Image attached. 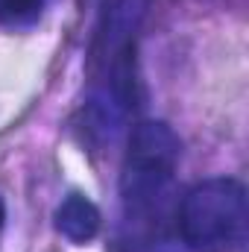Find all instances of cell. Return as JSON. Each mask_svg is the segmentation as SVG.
<instances>
[{"label": "cell", "mask_w": 249, "mask_h": 252, "mask_svg": "<svg viewBox=\"0 0 249 252\" xmlns=\"http://www.w3.org/2000/svg\"><path fill=\"white\" fill-rule=\"evenodd\" d=\"M100 223H103L100 208L88 196H82V193H70L62 205L56 208V229L70 244H88V241H94L97 232H100Z\"/></svg>", "instance_id": "277c9868"}, {"label": "cell", "mask_w": 249, "mask_h": 252, "mask_svg": "<svg viewBox=\"0 0 249 252\" xmlns=\"http://www.w3.org/2000/svg\"><path fill=\"white\" fill-rule=\"evenodd\" d=\"M179 156L182 141L167 124L141 121L132 129L121 176V196L129 217H153L167 196Z\"/></svg>", "instance_id": "7a4b0ae2"}, {"label": "cell", "mask_w": 249, "mask_h": 252, "mask_svg": "<svg viewBox=\"0 0 249 252\" xmlns=\"http://www.w3.org/2000/svg\"><path fill=\"white\" fill-rule=\"evenodd\" d=\"M150 0H106L97 21L94 64L106 70L109 94L121 109L138 106V64L135 44L147 21Z\"/></svg>", "instance_id": "3957f363"}, {"label": "cell", "mask_w": 249, "mask_h": 252, "mask_svg": "<svg viewBox=\"0 0 249 252\" xmlns=\"http://www.w3.org/2000/svg\"><path fill=\"white\" fill-rule=\"evenodd\" d=\"M179 238L193 252H232L247 238V188L214 176L187 190L176 214Z\"/></svg>", "instance_id": "6da1fadb"}, {"label": "cell", "mask_w": 249, "mask_h": 252, "mask_svg": "<svg viewBox=\"0 0 249 252\" xmlns=\"http://www.w3.org/2000/svg\"><path fill=\"white\" fill-rule=\"evenodd\" d=\"M3 220H6V205H3V199H0V229H3Z\"/></svg>", "instance_id": "8992f818"}, {"label": "cell", "mask_w": 249, "mask_h": 252, "mask_svg": "<svg viewBox=\"0 0 249 252\" xmlns=\"http://www.w3.org/2000/svg\"><path fill=\"white\" fill-rule=\"evenodd\" d=\"M44 0H0V27H27L41 15Z\"/></svg>", "instance_id": "5b68a950"}]
</instances>
